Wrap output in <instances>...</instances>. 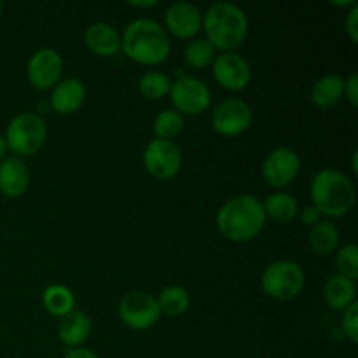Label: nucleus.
<instances>
[{"label": "nucleus", "instance_id": "nucleus-1", "mask_svg": "<svg viewBox=\"0 0 358 358\" xmlns=\"http://www.w3.org/2000/svg\"><path fill=\"white\" fill-rule=\"evenodd\" d=\"M262 201L254 194H238L219 208L215 224L219 233L234 243L255 240L266 226Z\"/></svg>", "mask_w": 358, "mask_h": 358}, {"label": "nucleus", "instance_id": "nucleus-2", "mask_svg": "<svg viewBox=\"0 0 358 358\" xmlns=\"http://www.w3.org/2000/svg\"><path fill=\"white\" fill-rule=\"evenodd\" d=\"M121 49L138 65H159L170 56L171 42L163 24L150 17H138L122 31Z\"/></svg>", "mask_w": 358, "mask_h": 358}, {"label": "nucleus", "instance_id": "nucleus-3", "mask_svg": "<svg viewBox=\"0 0 358 358\" xmlns=\"http://www.w3.org/2000/svg\"><path fill=\"white\" fill-rule=\"evenodd\" d=\"M205 38L219 52H231L240 48L248 35V17L240 6L215 2L203 16Z\"/></svg>", "mask_w": 358, "mask_h": 358}, {"label": "nucleus", "instance_id": "nucleus-4", "mask_svg": "<svg viewBox=\"0 0 358 358\" xmlns=\"http://www.w3.org/2000/svg\"><path fill=\"white\" fill-rule=\"evenodd\" d=\"M311 205L320 215L339 219L353 208L357 199L355 184L352 178L336 168H324L313 177L310 185Z\"/></svg>", "mask_w": 358, "mask_h": 358}, {"label": "nucleus", "instance_id": "nucleus-5", "mask_svg": "<svg viewBox=\"0 0 358 358\" xmlns=\"http://www.w3.org/2000/svg\"><path fill=\"white\" fill-rule=\"evenodd\" d=\"M306 285L301 264L289 259L275 261L264 268L261 275V287L264 294L276 301H290L299 296Z\"/></svg>", "mask_w": 358, "mask_h": 358}, {"label": "nucleus", "instance_id": "nucleus-6", "mask_svg": "<svg viewBox=\"0 0 358 358\" xmlns=\"http://www.w3.org/2000/svg\"><path fill=\"white\" fill-rule=\"evenodd\" d=\"M9 150L20 156H34L44 147L48 138V126L37 112H21L10 119L6 131Z\"/></svg>", "mask_w": 358, "mask_h": 358}, {"label": "nucleus", "instance_id": "nucleus-7", "mask_svg": "<svg viewBox=\"0 0 358 358\" xmlns=\"http://www.w3.org/2000/svg\"><path fill=\"white\" fill-rule=\"evenodd\" d=\"M170 96L173 110L180 115H201L212 103V91L198 77L184 76L171 80Z\"/></svg>", "mask_w": 358, "mask_h": 358}, {"label": "nucleus", "instance_id": "nucleus-8", "mask_svg": "<svg viewBox=\"0 0 358 358\" xmlns=\"http://www.w3.org/2000/svg\"><path fill=\"white\" fill-rule=\"evenodd\" d=\"M117 315L126 327L133 331H147L159 322L161 311L157 299L143 290L128 292L117 306Z\"/></svg>", "mask_w": 358, "mask_h": 358}, {"label": "nucleus", "instance_id": "nucleus-9", "mask_svg": "<svg viewBox=\"0 0 358 358\" xmlns=\"http://www.w3.org/2000/svg\"><path fill=\"white\" fill-rule=\"evenodd\" d=\"M143 166L159 180H170L182 168V150L173 140L154 138L143 149Z\"/></svg>", "mask_w": 358, "mask_h": 358}, {"label": "nucleus", "instance_id": "nucleus-10", "mask_svg": "<svg viewBox=\"0 0 358 358\" xmlns=\"http://www.w3.org/2000/svg\"><path fill=\"white\" fill-rule=\"evenodd\" d=\"M254 121L252 107L241 98H226L219 101L212 112L213 131L222 136H238L247 131Z\"/></svg>", "mask_w": 358, "mask_h": 358}, {"label": "nucleus", "instance_id": "nucleus-11", "mask_svg": "<svg viewBox=\"0 0 358 358\" xmlns=\"http://www.w3.org/2000/svg\"><path fill=\"white\" fill-rule=\"evenodd\" d=\"M63 69H65V63H63L62 55L56 49H37L28 59V83L38 91L52 90L62 80Z\"/></svg>", "mask_w": 358, "mask_h": 358}, {"label": "nucleus", "instance_id": "nucleus-12", "mask_svg": "<svg viewBox=\"0 0 358 358\" xmlns=\"http://www.w3.org/2000/svg\"><path fill=\"white\" fill-rule=\"evenodd\" d=\"M301 171L299 154L289 147H278L266 156L262 163V178L275 189L289 187Z\"/></svg>", "mask_w": 358, "mask_h": 358}, {"label": "nucleus", "instance_id": "nucleus-13", "mask_svg": "<svg viewBox=\"0 0 358 358\" xmlns=\"http://www.w3.org/2000/svg\"><path fill=\"white\" fill-rule=\"evenodd\" d=\"M213 79L227 91H241L250 84V63L238 52H219L212 63Z\"/></svg>", "mask_w": 358, "mask_h": 358}, {"label": "nucleus", "instance_id": "nucleus-14", "mask_svg": "<svg viewBox=\"0 0 358 358\" xmlns=\"http://www.w3.org/2000/svg\"><path fill=\"white\" fill-rule=\"evenodd\" d=\"M203 28V14L198 6L178 0L168 6L164 13V30L182 41H191Z\"/></svg>", "mask_w": 358, "mask_h": 358}, {"label": "nucleus", "instance_id": "nucleus-15", "mask_svg": "<svg viewBox=\"0 0 358 358\" xmlns=\"http://www.w3.org/2000/svg\"><path fill=\"white\" fill-rule=\"evenodd\" d=\"M86 101V86L76 77L62 79L51 90L49 105L59 115L76 114Z\"/></svg>", "mask_w": 358, "mask_h": 358}, {"label": "nucleus", "instance_id": "nucleus-16", "mask_svg": "<svg viewBox=\"0 0 358 358\" xmlns=\"http://www.w3.org/2000/svg\"><path fill=\"white\" fill-rule=\"evenodd\" d=\"M30 185L27 163L17 156H7L0 161V192L7 198H20Z\"/></svg>", "mask_w": 358, "mask_h": 358}, {"label": "nucleus", "instance_id": "nucleus-17", "mask_svg": "<svg viewBox=\"0 0 358 358\" xmlns=\"http://www.w3.org/2000/svg\"><path fill=\"white\" fill-rule=\"evenodd\" d=\"M84 42L93 55L101 56V58H108L121 51V34L117 28L105 21L90 24L84 34Z\"/></svg>", "mask_w": 358, "mask_h": 358}, {"label": "nucleus", "instance_id": "nucleus-18", "mask_svg": "<svg viewBox=\"0 0 358 358\" xmlns=\"http://www.w3.org/2000/svg\"><path fill=\"white\" fill-rule=\"evenodd\" d=\"M93 331V322L87 313L80 310H72L62 318L58 325V338L69 348H80Z\"/></svg>", "mask_w": 358, "mask_h": 358}, {"label": "nucleus", "instance_id": "nucleus-19", "mask_svg": "<svg viewBox=\"0 0 358 358\" xmlns=\"http://www.w3.org/2000/svg\"><path fill=\"white\" fill-rule=\"evenodd\" d=\"M357 289L355 282L346 276L341 275H332L329 276L327 282L324 285V299L327 303L329 308L336 311H343L350 306V304L355 303Z\"/></svg>", "mask_w": 358, "mask_h": 358}, {"label": "nucleus", "instance_id": "nucleus-20", "mask_svg": "<svg viewBox=\"0 0 358 358\" xmlns=\"http://www.w3.org/2000/svg\"><path fill=\"white\" fill-rule=\"evenodd\" d=\"M345 91V79L339 73H325L311 87V103L318 108H331L338 105Z\"/></svg>", "mask_w": 358, "mask_h": 358}, {"label": "nucleus", "instance_id": "nucleus-21", "mask_svg": "<svg viewBox=\"0 0 358 358\" xmlns=\"http://www.w3.org/2000/svg\"><path fill=\"white\" fill-rule=\"evenodd\" d=\"M266 219H271L278 224H289L299 213V203L289 192H271L262 201Z\"/></svg>", "mask_w": 358, "mask_h": 358}, {"label": "nucleus", "instance_id": "nucleus-22", "mask_svg": "<svg viewBox=\"0 0 358 358\" xmlns=\"http://www.w3.org/2000/svg\"><path fill=\"white\" fill-rule=\"evenodd\" d=\"M42 304L49 315L63 318L73 310L76 297L69 287L62 285V283H52V285L45 287V290L42 292Z\"/></svg>", "mask_w": 358, "mask_h": 358}, {"label": "nucleus", "instance_id": "nucleus-23", "mask_svg": "<svg viewBox=\"0 0 358 358\" xmlns=\"http://www.w3.org/2000/svg\"><path fill=\"white\" fill-rule=\"evenodd\" d=\"M339 240H341V234H339V229L336 227V224L331 222V220H320L315 226H311L310 247L315 254H332L339 247Z\"/></svg>", "mask_w": 358, "mask_h": 358}, {"label": "nucleus", "instance_id": "nucleus-24", "mask_svg": "<svg viewBox=\"0 0 358 358\" xmlns=\"http://www.w3.org/2000/svg\"><path fill=\"white\" fill-rule=\"evenodd\" d=\"M156 299L161 315H166V317H180L191 306V296L180 285L164 287Z\"/></svg>", "mask_w": 358, "mask_h": 358}, {"label": "nucleus", "instance_id": "nucleus-25", "mask_svg": "<svg viewBox=\"0 0 358 358\" xmlns=\"http://www.w3.org/2000/svg\"><path fill=\"white\" fill-rule=\"evenodd\" d=\"M217 51L205 37L203 38H191L184 48V63L189 69L201 70L206 69L215 59Z\"/></svg>", "mask_w": 358, "mask_h": 358}, {"label": "nucleus", "instance_id": "nucleus-26", "mask_svg": "<svg viewBox=\"0 0 358 358\" xmlns=\"http://www.w3.org/2000/svg\"><path fill=\"white\" fill-rule=\"evenodd\" d=\"M171 79L163 72L150 70L138 79V91L147 100H159L170 93Z\"/></svg>", "mask_w": 358, "mask_h": 358}, {"label": "nucleus", "instance_id": "nucleus-27", "mask_svg": "<svg viewBox=\"0 0 358 358\" xmlns=\"http://www.w3.org/2000/svg\"><path fill=\"white\" fill-rule=\"evenodd\" d=\"M184 115H180L173 108H164V110L157 112V115L154 117L152 131L156 138L171 140L184 129Z\"/></svg>", "mask_w": 358, "mask_h": 358}, {"label": "nucleus", "instance_id": "nucleus-28", "mask_svg": "<svg viewBox=\"0 0 358 358\" xmlns=\"http://www.w3.org/2000/svg\"><path fill=\"white\" fill-rule=\"evenodd\" d=\"M336 268H338V275L355 282L358 278V247L355 243H348L339 248L336 255Z\"/></svg>", "mask_w": 358, "mask_h": 358}, {"label": "nucleus", "instance_id": "nucleus-29", "mask_svg": "<svg viewBox=\"0 0 358 358\" xmlns=\"http://www.w3.org/2000/svg\"><path fill=\"white\" fill-rule=\"evenodd\" d=\"M343 331L352 343H358V303L343 310Z\"/></svg>", "mask_w": 358, "mask_h": 358}, {"label": "nucleus", "instance_id": "nucleus-30", "mask_svg": "<svg viewBox=\"0 0 358 358\" xmlns=\"http://www.w3.org/2000/svg\"><path fill=\"white\" fill-rule=\"evenodd\" d=\"M345 30L346 34H348L350 41H352L353 44H358V3L357 2L350 7L348 14H346Z\"/></svg>", "mask_w": 358, "mask_h": 358}, {"label": "nucleus", "instance_id": "nucleus-31", "mask_svg": "<svg viewBox=\"0 0 358 358\" xmlns=\"http://www.w3.org/2000/svg\"><path fill=\"white\" fill-rule=\"evenodd\" d=\"M343 96L348 100L352 107H358V73H352L348 79H345V91Z\"/></svg>", "mask_w": 358, "mask_h": 358}, {"label": "nucleus", "instance_id": "nucleus-32", "mask_svg": "<svg viewBox=\"0 0 358 358\" xmlns=\"http://www.w3.org/2000/svg\"><path fill=\"white\" fill-rule=\"evenodd\" d=\"M297 215H299L301 222L306 224V226H315V224L320 222V220H322L320 212H318V210L315 208L313 205L304 206L303 210H299V213H297Z\"/></svg>", "mask_w": 358, "mask_h": 358}, {"label": "nucleus", "instance_id": "nucleus-33", "mask_svg": "<svg viewBox=\"0 0 358 358\" xmlns=\"http://www.w3.org/2000/svg\"><path fill=\"white\" fill-rule=\"evenodd\" d=\"M63 358H100V357H98L94 352H91V350L83 348V346H80V348H70Z\"/></svg>", "mask_w": 358, "mask_h": 358}, {"label": "nucleus", "instance_id": "nucleus-34", "mask_svg": "<svg viewBox=\"0 0 358 358\" xmlns=\"http://www.w3.org/2000/svg\"><path fill=\"white\" fill-rule=\"evenodd\" d=\"M131 7H140V9H149V7L157 6V0H129Z\"/></svg>", "mask_w": 358, "mask_h": 358}, {"label": "nucleus", "instance_id": "nucleus-35", "mask_svg": "<svg viewBox=\"0 0 358 358\" xmlns=\"http://www.w3.org/2000/svg\"><path fill=\"white\" fill-rule=\"evenodd\" d=\"M7 150H9V147H7L6 138L0 135V161H3L7 157Z\"/></svg>", "mask_w": 358, "mask_h": 358}, {"label": "nucleus", "instance_id": "nucleus-36", "mask_svg": "<svg viewBox=\"0 0 358 358\" xmlns=\"http://www.w3.org/2000/svg\"><path fill=\"white\" fill-rule=\"evenodd\" d=\"M2 9H3V3L0 2V14H2Z\"/></svg>", "mask_w": 358, "mask_h": 358}]
</instances>
